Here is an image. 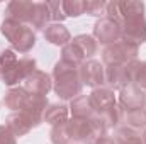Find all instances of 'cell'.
Returning a JSON list of instances; mask_svg holds the SVG:
<instances>
[{
	"mask_svg": "<svg viewBox=\"0 0 146 144\" xmlns=\"http://www.w3.org/2000/svg\"><path fill=\"white\" fill-rule=\"evenodd\" d=\"M53 88L56 92V95L63 100H73L75 97H78L82 93V80H80V73L78 66L65 63V61H58L53 68Z\"/></svg>",
	"mask_w": 146,
	"mask_h": 144,
	"instance_id": "obj_1",
	"label": "cell"
},
{
	"mask_svg": "<svg viewBox=\"0 0 146 144\" xmlns=\"http://www.w3.org/2000/svg\"><path fill=\"white\" fill-rule=\"evenodd\" d=\"M138 53H139V46L121 39L114 44L106 46V49L102 51V59L106 66H122L134 61L138 58Z\"/></svg>",
	"mask_w": 146,
	"mask_h": 144,
	"instance_id": "obj_2",
	"label": "cell"
},
{
	"mask_svg": "<svg viewBox=\"0 0 146 144\" xmlns=\"http://www.w3.org/2000/svg\"><path fill=\"white\" fill-rule=\"evenodd\" d=\"M139 61L134 59L127 65L122 66H106V85L107 88L114 90H121L127 85H134V76L138 70Z\"/></svg>",
	"mask_w": 146,
	"mask_h": 144,
	"instance_id": "obj_3",
	"label": "cell"
},
{
	"mask_svg": "<svg viewBox=\"0 0 146 144\" xmlns=\"http://www.w3.org/2000/svg\"><path fill=\"white\" fill-rule=\"evenodd\" d=\"M121 32H122L121 22L115 19H110V17L99 19L94 26V37L97 41H100L102 44H107V46L121 41Z\"/></svg>",
	"mask_w": 146,
	"mask_h": 144,
	"instance_id": "obj_4",
	"label": "cell"
},
{
	"mask_svg": "<svg viewBox=\"0 0 146 144\" xmlns=\"http://www.w3.org/2000/svg\"><path fill=\"white\" fill-rule=\"evenodd\" d=\"M80 80L83 85H88L92 88H99L106 85V66L100 65V61L88 59L78 66Z\"/></svg>",
	"mask_w": 146,
	"mask_h": 144,
	"instance_id": "obj_5",
	"label": "cell"
},
{
	"mask_svg": "<svg viewBox=\"0 0 146 144\" xmlns=\"http://www.w3.org/2000/svg\"><path fill=\"white\" fill-rule=\"evenodd\" d=\"M36 71V61L31 59V58H22V59H17L14 65H10L5 71L2 73V80L5 85L12 87L19 81H24L31 73Z\"/></svg>",
	"mask_w": 146,
	"mask_h": 144,
	"instance_id": "obj_6",
	"label": "cell"
},
{
	"mask_svg": "<svg viewBox=\"0 0 146 144\" xmlns=\"http://www.w3.org/2000/svg\"><path fill=\"white\" fill-rule=\"evenodd\" d=\"M122 26V32H121V39L127 41L131 44H143L146 41V19L143 17H134V19H127L121 22Z\"/></svg>",
	"mask_w": 146,
	"mask_h": 144,
	"instance_id": "obj_7",
	"label": "cell"
},
{
	"mask_svg": "<svg viewBox=\"0 0 146 144\" xmlns=\"http://www.w3.org/2000/svg\"><path fill=\"white\" fill-rule=\"evenodd\" d=\"M119 105L122 107L124 112L145 108L146 105L145 90L138 88L136 85H127V87L121 88V92H119Z\"/></svg>",
	"mask_w": 146,
	"mask_h": 144,
	"instance_id": "obj_8",
	"label": "cell"
},
{
	"mask_svg": "<svg viewBox=\"0 0 146 144\" xmlns=\"http://www.w3.org/2000/svg\"><path fill=\"white\" fill-rule=\"evenodd\" d=\"M48 108V98L46 97H41V95H27V100L22 107V114L26 115V119L31 122L33 127H37L41 122H42V115H44V110Z\"/></svg>",
	"mask_w": 146,
	"mask_h": 144,
	"instance_id": "obj_9",
	"label": "cell"
},
{
	"mask_svg": "<svg viewBox=\"0 0 146 144\" xmlns=\"http://www.w3.org/2000/svg\"><path fill=\"white\" fill-rule=\"evenodd\" d=\"M33 12H34V2L12 0L5 9V19H12L15 22L29 26V22L33 19Z\"/></svg>",
	"mask_w": 146,
	"mask_h": 144,
	"instance_id": "obj_10",
	"label": "cell"
},
{
	"mask_svg": "<svg viewBox=\"0 0 146 144\" xmlns=\"http://www.w3.org/2000/svg\"><path fill=\"white\" fill-rule=\"evenodd\" d=\"M53 88V81L49 78V75L44 71L36 70L34 73H31L26 80H24V90L31 95H41L46 97L48 92Z\"/></svg>",
	"mask_w": 146,
	"mask_h": 144,
	"instance_id": "obj_11",
	"label": "cell"
},
{
	"mask_svg": "<svg viewBox=\"0 0 146 144\" xmlns=\"http://www.w3.org/2000/svg\"><path fill=\"white\" fill-rule=\"evenodd\" d=\"M66 126H68L70 139H72L73 143H82V144H94L95 143V139L92 136V131H90L88 119L72 117L70 120H66Z\"/></svg>",
	"mask_w": 146,
	"mask_h": 144,
	"instance_id": "obj_12",
	"label": "cell"
},
{
	"mask_svg": "<svg viewBox=\"0 0 146 144\" xmlns=\"http://www.w3.org/2000/svg\"><path fill=\"white\" fill-rule=\"evenodd\" d=\"M88 98H90V104H92V107L95 110V114H102L107 108H110L112 105H115V95L107 87L94 88L92 93L88 95Z\"/></svg>",
	"mask_w": 146,
	"mask_h": 144,
	"instance_id": "obj_13",
	"label": "cell"
},
{
	"mask_svg": "<svg viewBox=\"0 0 146 144\" xmlns=\"http://www.w3.org/2000/svg\"><path fill=\"white\" fill-rule=\"evenodd\" d=\"M44 39L49 41L54 46H66L72 41V36H70V31L63 24H54L53 22L44 29Z\"/></svg>",
	"mask_w": 146,
	"mask_h": 144,
	"instance_id": "obj_14",
	"label": "cell"
},
{
	"mask_svg": "<svg viewBox=\"0 0 146 144\" xmlns=\"http://www.w3.org/2000/svg\"><path fill=\"white\" fill-rule=\"evenodd\" d=\"M5 126H7V129L15 136V137H21V136H26L31 129H33V126H31V122L26 119V115L22 114V112H15V114H10L9 117H7V120H5Z\"/></svg>",
	"mask_w": 146,
	"mask_h": 144,
	"instance_id": "obj_15",
	"label": "cell"
},
{
	"mask_svg": "<svg viewBox=\"0 0 146 144\" xmlns=\"http://www.w3.org/2000/svg\"><path fill=\"white\" fill-rule=\"evenodd\" d=\"M70 114L72 117H76V119H90L95 115V110L90 104V98L88 95H78L75 97L70 104Z\"/></svg>",
	"mask_w": 146,
	"mask_h": 144,
	"instance_id": "obj_16",
	"label": "cell"
},
{
	"mask_svg": "<svg viewBox=\"0 0 146 144\" xmlns=\"http://www.w3.org/2000/svg\"><path fill=\"white\" fill-rule=\"evenodd\" d=\"M117 10H119V20H127L134 17H143L145 15V3L136 2V0H127V2H117Z\"/></svg>",
	"mask_w": 146,
	"mask_h": 144,
	"instance_id": "obj_17",
	"label": "cell"
},
{
	"mask_svg": "<svg viewBox=\"0 0 146 144\" xmlns=\"http://www.w3.org/2000/svg\"><path fill=\"white\" fill-rule=\"evenodd\" d=\"M51 20V14L48 9L46 2H34V12H33V19L29 22V27L33 29H46L49 26Z\"/></svg>",
	"mask_w": 146,
	"mask_h": 144,
	"instance_id": "obj_18",
	"label": "cell"
},
{
	"mask_svg": "<svg viewBox=\"0 0 146 144\" xmlns=\"http://www.w3.org/2000/svg\"><path fill=\"white\" fill-rule=\"evenodd\" d=\"M68 114H70V108L68 107L60 105V104H51L44 110L42 120H46L51 126H58V124H63V122L68 120Z\"/></svg>",
	"mask_w": 146,
	"mask_h": 144,
	"instance_id": "obj_19",
	"label": "cell"
},
{
	"mask_svg": "<svg viewBox=\"0 0 146 144\" xmlns=\"http://www.w3.org/2000/svg\"><path fill=\"white\" fill-rule=\"evenodd\" d=\"M27 92L24 90V87L21 88H10L7 93H5V97H3V105L7 108H12V110H17V112H21L22 107H24V104H26V100H27Z\"/></svg>",
	"mask_w": 146,
	"mask_h": 144,
	"instance_id": "obj_20",
	"label": "cell"
},
{
	"mask_svg": "<svg viewBox=\"0 0 146 144\" xmlns=\"http://www.w3.org/2000/svg\"><path fill=\"white\" fill-rule=\"evenodd\" d=\"M122 122H124V127H127V129H133L136 132L143 131L146 127V108L126 112L122 117Z\"/></svg>",
	"mask_w": 146,
	"mask_h": 144,
	"instance_id": "obj_21",
	"label": "cell"
},
{
	"mask_svg": "<svg viewBox=\"0 0 146 144\" xmlns=\"http://www.w3.org/2000/svg\"><path fill=\"white\" fill-rule=\"evenodd\" d=\"M34 44H36V32H34V29L29 27V26H26L24 31L21 32V36L12 42L14 49L19 51V53H29V51L34 48Z\"/></svg>",
	"mask_w": 146,
	"mask_h": 144,
	"instance_id": "obj_22",
	"label": "cell"
},
{
	"mask_svg": "<svg viewBox=\"0 0 146 144\" xmlns=\"http://www.w3.org/2000/svg\"><path fill=\"white\" fill-rule=\"evenodd\" d=\"M72 42L83 53L85 59L87 58H92L97 53V41H95V37L88 36V34H80V36L73 37Z\"/></svg>",
	"mask_w": 146,
	"mask_h": 144,
	"instance_id": "obj_23",
	"label": "cell"
},
{
	"mask_svg": "<svg viewBox=\"0 0 146 144\" xmlns=\"http://www.w3.org/2000/svg\"><path fill=\"white\" fill-rule=\"evenodd\" d=\"M27 24H21V22H15L12 19H3V22L0 24V32L5 36V39L12 44L17 37L21 36V32L24 31Z\"/></svg>",
	"mask_w": 146,
	"mask_h": 144,
	"instance_id": "obj_24",
	"label": "cell"
},
{
	"mask_svg": "<svg viewBox=\"0 0 146 144\" xmlns=\"http://www.w3.org/2000/svg\"><path fill=\"white\" fill-rule=\"evenodd\" d=\"M61 61L70 63V65H75V66H80V65L85 63L87 59H85L83 53L70 41V42H68L66 46H63V49H61Z\"/></svg>",
	"mask_w": 146,
	"mask_h": 144,
	"instance_id": "obj_25",
	"label": "cell"
},
{
	"mask_svg": "<svg viewBox=\"0 0 146 144\" xmlns=\"http://www.w3.org/2000/svg\"><path fill=\"white\" fill-rule=\"evenodd\" d=\"M99 115L102 117V120H104V124H106V127H107V131H109V129L117 127L119 122L122 120V107L115 104V105H112L110 108H107L106 112H102V114H99Z\"/></svg>",
	"mask_w": 146,
	"mask_h": 144,
	"instance_id": "obj_26",
	"label": "cell"
},
{
	"mask_svg": "<svg viewBox=\"0 0 146 144\" xmlns=\"http://www.w3.org/2000/svg\"><path fill=\"white\" fill-rule=\"evenodd\" d=\"M115 141H117V144H145L139 132H136L133 129H127V127H119L117 129Z\"/></svg>",
	"mask_w": 146,
	"mask_h": 144,
	"instance_id": "obj_27",
	"label": "cell"
},
{
	"mask_svg": "<svg viewBox=\"0 0 146 144\" xmlns=\"http://www.w3.org/2000/svg\"><path fill=\"white\" fill-rule=\"evenodd\" d=\"M49 137H51V143L53 144H70L72 143L70 134H68V126H66V122L58 124V126H53Z\"/></svg>",
	"mask_w": 146,
	"mask_h": 144,
	"instance_id": "obj_28",
	"label": "cell"
},
{
	"mask_svg": "<svg viewBox=\"0 0 146 144\" xmlns=\"http://www.w3.org/2000/svg\"><path fill=\"white\" fill-rule=\"evenodd\" d=\"M107 12V2L104 0H87L85 2V14L94 17H106Z\"/></svg>",
	"mask_w": 146,
	"mask_h": 144,
	"instance_id": "obj_29",
	"label": "cell"
},
{
	"mask_svg": "<svg viewBox=\"0 0 146 144\" xmlns=\"http://www.w3.org/2000/svg\"><path fill=\"white\" fill-rule=\"evenodd\" d=\"M63 9L66 17H78L82 14H85V2L82 0H66L63 2Z\"/></svg>",
	"mask_w": 146,
	"mask_h": 144,
	"instance_id": "obj_30",
	"label": "cell"
},
{
	"mask_svg": "<svg viewBox=\"0 0 146 144\" xmlns=\"http://www.w3.org/2000/svg\"><path fill=\"white\" fill-rule=\"evenodd\" d=\"M46 3H48L49 14H51V20L54 24H61L66 19L65 9H63V2H46Z\"/></svg>",
	"mask_w": 146,
	"mask_h": 144,
	"instance_id": "obj_31",
	"label": "cell"
},
{
	"mask_svg": "<svg viewBox=\"0 0 146 144\" xmlns=\"http://www.w3.org/2000/svg\"><path fill=\"white\" fill-rule=\"evenodd\" d=\"M0 144H17L15 136L7 129V126H0Z\"/></svg>",
	"mask_w": 146,
	"mask_h": 144,
	"instance_id": "obj_32",
	"label": "cell"
},
{
	"mask_svg": "<svg viewBox=\"0 0 146 144\" xmlns=\"http://www.w3.org/2000/svg\"><path fill=\"white\" fill-rule=\"evenodd\" d=\"M94 144H117V141H115V137H110V136H102V137L95 139V143H94Z\"/></svg>",
	"mask_w": 146,
	"mask_h": 144,
	"instance_id": "obj_33",
	"label": "cell"
},
{
	"mask_svg": "<svg viewBox=\"0 0 146 144\" xmlns=\"http://www.w3.org/2000/svg\"><path fill=\"white\" fill-rule=\"evenodd\" d=\"M0 78H2V68H0Z\"/></svg>",
	"mask_w": 146,
	"mask_h": 144,
	"instance_id": "obj_34",
	"label": "cell"
}]
</instances>
